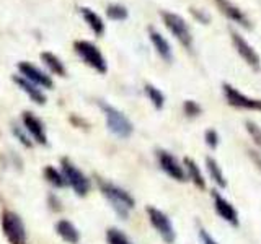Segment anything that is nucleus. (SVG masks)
<instances>
[{
	"instance_id": "nucleus-5",
	"label": "nucleus",
	"mask_w": 261,
	"mask_h": 244,
	"mask_svg": "<svg viewBox=\"0 0 261 244\" xmlns=\"http://www.w3.org/2000/svg\"><path fill=\"white\" fill-rule=\"evenodd\" d=\"M2 231L10 244H27V228L18 214L5 210L2 214Z\"/></svg>"
},
{
	"instance_id": "nucleus-28",
	"label": "nucleus",
	"mask_w": 261,
	"mask_h": 244,
	"mask_svg": "<svg viewBox=\"0 0 261 244\" xmlns=\"http://www.w3.org/2000/svg\"><path fill=\"white\" fill-rule=\"evenodd\" d=\"M204 140H206V145L209 146V148H217L219 146V142H220V137L217 134V130L214 129H207L206 132H204Z\"/></svg>"
},
{
	"instance_id": "nucleus-24",
	"label": "nucleus",
	"mask_w": 261,
	"mask_h": 244,
	"mask_svg": "<svg viewBox=\"0 0 261 244\" xmlns=\"http://www.w3.org/2000/svg\"><path fill=\"white\" fill-rule=\"evenodd\" d=\"M106 16L113 21H124L129 18V12H127V8L121 4H110L106 7Z\"/></svg>"
},
{
	"instance_id": "nucleus-12",
	"label": "nucleus",
	"mask_w": 261,
	"mask_h": 244,
	"mask_svg": "<svg viewBox=\"0 0 261 244\" xmlns=\"http://www.w3.org/2000/svg\"><path fill=\"white\" fill-rule=\"evenodd\" d=\"M21 122L23 127L27 130V134L31 137L33 142H36L39 145H47V135H46V127L38 116H35L30 111H24L21 114Z\"/></svg>"
},
{
	"instance_id": "nucleus-23",
	"label": "nucleus",
	"mask_w": 261,
	"mask_h": 244,
	"mask_svg": "<svg viewBox=\"0 0 261 244\" xmlns=\"http://www.w3.org/2000/svg\"><path fill=\"white\" fill-rule=\"evenodd\" d=\"M144 92H145L147 98H149V101L153 104L155 109H159V111L163 109V106H165V95H163L157 86H153L150 83H145Z\"/></svg>"
},
{
	"instance_id": "nucleus-4",
	"label": "nucleus",
	"mask_w": 261,
	"mask_h": 244,
	"mask_svg": "<svg viewBox=\"0 0 261 244\" xmlns=\"http://www.w3.org/2000/svg\"><path fill=\"white\" fill-rule=\"evenodd\" d=\"M160 16H162L163 23H165V26L168 28V31L178 39V43L183 47H186L188 51H191L193 49V33L183 16H179L178 13H173V12H167V10H162Z\"/></svg>"
},
{
	"instance_id": "nucleus-18",
	"label": "nucleus",
	"mask_w": 261,
	"mask_h": 244,
	"mask_svg": "<svg viewBox=\"0 0 261 244\" xmlns=\"http://www.w3.org/2000/svg\"><path fill=\"white\" fill-rule=\"evenodd\" d=\"M80 15H82V18H84V21L90 26V29L93 31L95 36H98V38L103 36L105 23H103L100 15H98L96 12H93L92 8H88V7H80Z\"/></svg>"
},
{
	"instance_id": "nucleus-17",
	"label": "nucleus",
	"mask_w": 261,
	"mask_h": 244,
	"mask_svg": "<svg viewBox=\"0 0 261 244\" xmlns=\"http://www.w3.org/2000/svg\"><path fill=\"white\" fill-rule=\"evenodd\" d=\"M56 233L61 239H64L69 244H77L80 241V231L69 220H59L56 223Z\"/></svg>"
},
{
	"instance_id": "nucleus-8",
	"label": "nucleus",
	"mask_w": 261,
	"mask_h": 244,
	"mask_svg": "<svg viewBox=\"0 0 261 244\" xmlns=\"http://www.w3.org/2000/svg\"><path fill=\"white\" fill-rule=\"evenodd\" d=\"M222 92H224L227 103L230 106H233V108L247 109V111H261V100L243 95L242 92H239V89H237L235 86H232L230 83H224Z\"/></svg>"
},
{
	"instance_id": "nucleus-25",
	"label": "nucleus",
	"mask_w": 261,
	"mask_h": 244,
	"mask_svg": "<svg viewBox=\"0 0 261 244\" xmlns=\"http://www.w3.org/2000/svg\"><path fill=\"white\" fill-rule=\"evenodd\" d=\"M106 242L108 244H133V241L129 239V236L121 231L119 228H108L106 230Z\"/></svg>"
},
{
	"instance_id": "nucleus-16",
	"label": "nucleus",
	"mask_w": 261,
	"mask_h": 244,
	"mask_svg": "<svg viewBox=\"0 0 261 244\" xmlns=\"http://www.w3.org/2000/svg\"><path fill=\"white\" fill-rule=\"evenodd\" d=\"M13 81L16 83V86L21 89V92H24L28 95V98L33 103H36L39 106H43L46 103V95L43 92V88L36 86L35 83H31V81H28L27 78H23L21 75H15Z\"/></svg>"
},
{
	"instance_id": "nucleus-10",
	"label": "nucleus",
	"mask_w": 261,
	"mask_h": 244,
	"mask_svg": "<svg viewBox=\"0 0 261 244\" xmlns=\"http://www.w3.org/2000/svg\"><path fill=\"white\" fill-rule=\"evenodd\" d=\"M157 161L162 168V171L167 176H170L171 179H175L178 182L186 181V173H185V166L176 160V157H173L170 151L167 150H159L157 151Z\"/></svg>"
},
{
	"instance_id": "nucleus-2",
	"label": "nucleus",
	"mask_w": 261,
	"mask_h": 244,
	"mask_svg": "<svg viewBox=\"0 0 261 244\" xmlns=\"http://www.w3.org/2000/svg\"><path fill=\"white\" fill-rule=\"evenodd\" d=\"M100 108L105 114L106 126H108V130L111 134H114L119 138H129L130 135H133L134 126L124 112L119 111L118 108H114V106L108 104V103H105V101H100Z\"/></svg>"
},
{
	"instance_id": "nucleus-32",
	"label": "nucleus",
	"mask_w": 261,
	"mask_h": 244,
	"mask_svg": "<svg viewBox=\"0 0 261 244\" xmlns=\"http://www.w3.org/2000/svg\"><path fill=\"white\" fill-rule=\"evenodd\" d=\"M248 155H250L251 161L255 163V166L261 171V153H258L255 150H248Z\"/></svg>"
},
{
	"instance_id": "nucleus-14",
	"label": "nucleus",
	"mask_w": 261,
	"mask_h": 244,
	"mask_svg": "<svg viewBox=\"0 0 261 244\" xmlns=\"http://www.w3.org/2000/svg\"><path fill=\"white\" fill-rule=\"evenodd\" d=\"M216 5L220 10V13H224L230 21H233L235 24H239V26L245 29H251V21L248 16L243 13L240 7L232 4L230 0H216Z\"/></svg>"
},
{
	"instance_id": "nucleus-21",
	"label": "nucleus",
	"mask_w": 261,
	"mask_h": 244,
	"mask_svg": "<svg viewBox=\"0 0 261 244\" xmlns=\"http://www.w3.org/2000/svg\"><path fill=\"white\" fill-rule=\"evenodd\" d=\"M206 168L209 171V176H211L212 181H214L219 187L225 189V187H227V179H225V176L222 173V168L219 166V163L212 157H207L206 158Z\"/></svg>"
},
{
	"instance_id": "nucleus-9",
	"label": "nucleus",
	"mask_w": 261,
	"mask_h": 244,
	"mask_svg": "<svg viewBox=\"0 0 261 244\" xmlns=\"http://www.w3.org/2000/svg\"><path fill=\"white\" fill-rule=\"evenodd\" d=\"M230 38H232L233 47H235V51L239 52V55L250 65L253 70L259 72L261 70V57L258 55L255 49H253V46L240 35V33H237L232 28H230Z\"/></svg>"
},
{
	"instance_id": "nucleus-30",
	"label": "nucleus",
	"mask_w": 261,
	"mask_h": 244,
	"mask_svg": "<svg viewBox=\"0 0 261 244\" xmlns=\"http://www.w3.org/2000/svg\"><path fill=\"white\" fill-rule=\"evenodd\" d=\"M190 12H191V15L194 16V18L198 20L199 23H202V24H207L211 21V16L204 10H199V8H190Z\"/></svg>"
},
{
	"instance_id": "nucleus-3",
	"label": "nucleus",
	"mask_w": 261,
	"mask_h": 244,
	"mask_svg": "<svg viewBox=\"0 0 261 244\" xmlns=\"http://www.w3.org/2000/svg\"><path fill=\"white\" fill-rule=\"evenodd\" d=\"M73 51H75L80 59L84 60L88 67H92L95 72L101 73V75H105V73L108 72V62H106L103 52L93 43L84 41V39L75 41V43H73Z\"/></svg>"
},
{
	"instance_id": "nucleus-19",
	"label": "nucleus",
	"mask_w": 261,
	"mask_h": 244,
	"mask_svg": "<svg viewBox=\"0 0 261 244\" xmlns=\"http://www.w3.org/2000/svg\"><path fill=\"white\" fill-rule=\"evenodd\" d=\"M183 166H185V173H186V177L191 179V182L198 187V189H206V179H204V174L201 168L198 166V163L191 158H185L183 161Z\"/></svg>"
},
{
	"instance_id": "nucleus-15",
	"label": "nucleus",
	"mask_w": 261,
	"mask_h": 244,
	"mask_svg": "<svg viewBox=\"0 0 261 244\" xmlns=\"http://www.w3.org/2000/svg\"><path fill=\"white\" fill-rule=\"evenodd\" d=\"M149 39L150 43L153 46V49L157 51V54L162 57L165 62H173V51H171V46L170 43L165 39V36L162 35V33H159L155 28L149 26Z\"/></svg>"
},
{
	"instance_id": "nucleus-6",
	"label": "nucleus",
	"mask_w": 261,
	"mask_h": 244,
	"mask_svg": "<svg viewBox=\"0 0 261 244\" xmlns=\"http://www.w3.org/2000/svg\"><path fill=\"white\" fill-rule=\"evenodd\" d=\"M61 171L65 177V181H67V186L72 187L73 192H75L79 197H85L90 192V179L82 173L69 158L61 160Z\"/></svg>"
},
{
	"instance_id": "nucleus-13",
	"label": "nucleus",
	"mask_w": 261,
	"mask_h": 244,
	"mask_svg": "<svg viewBox=\"0 0 261 244\" xmlns=\"http://www.w3.org/2000/svg\"><path fill=\"white\" fill-rule=\"evenodd\" d=\"M212 199H214V208L217 211V215L222 218L224 222H227L228 225H232L235 228L240 225L239 211H237V208L224 197L222 194H219L217 191H214V192H212Z\"/></svg>"
},
{
	"instance_id": "nucleus-22",
	"label": "nucleus",
	"mask_w": 261,
	"mask_h": 244,
	"mask_svg": "<svg viewBox=\"0 0 261 244\" xmlns=\"http://www.w3.org/2000/svg\"><path fill=\"white\" fill-rule=\"evenodd\" d=\"M43 174L46 177L47 182H51L54 187H57V189H62V187L67 186V181H65V177L62 174L61 169H57L54 166H46L43 169Z\"/></svg>"
},
{
	"instance_id": "nucleus-7",
	"label": "nucleus",
	"mask_w": 261,
	"mask_h": 244,
	"mask_svg": "<svg viewBox=\"0 0 261 244\" xmlns=\"http://www.w3.org/2000/svg\"><path fill=\"white\" fill-rule=\"evenodd\" d=\"M145 211H147V217H149L150 225L153 226V230L160 234V238L167 244H173L176 239V231L165 211H162L157 207H147Z\"/></svg>"
},
{
	"instance_id": "nucleus-26",
	"label": "nucleus",
	"mask_w": 261,
	"mask_h": 244,
	"mask_svg": "<svg viewBox=\"0 0 261 244\" xmlns=\"http://www.w3.org/2000/svg\"><path fill=\"white\" fill-rule=\"evenodd\" d=\"M245 127H247V132L250 134L253 143H255L258 148L261 150V127L253 120H247L245 122Z\"/></svg>"
},
{
	"instance_id": "nucleus-20",
	"label": "nucleus",
	"mask_w": 261,
	"mask_h": 244,
	"mask_svg": "<svg viewBox=\"0 0 261 244\" xmlns=\"http://www.w3.org/2000/svg\"><path fill=\"white\" fill-rule=\"evenodd\" d=\"M41 60L44 62L47 70L54 73L57 77H65L67 75V69H65L64 62L53 52H41Z\"/></svg>"
},
{
	"instance_id": "nucleus-29",
	"label": "nucleus",
	"mask_w": 261,
	"mask_h": 244,
	"mask_svg": "<svg viewBox=\"0 0 261 244\" xmlns=\"http://www.w3.org/2000/svg\"><path fill=\"white\" fill-rule=\"evenodd\" d=\"M13 134H15V137L18 138V140H20L24 146H28V148H31L33 143H35V142L31 140V137H30L28 134H24L20 127H16V126H15V127H13Z\"/></svg>"
},
{
	"instance_id": "nucleus-27",
	"label": "nucleus",
	"mask_w": 261,
	"mask_h": 244,
	"mask_svg": "<svg viewBox=\"0 0 261 244\" xmlns=\"http://www.w3.org/2000/svg\"><path fill=\"white\" fill-rule=\"evenodd\" d=\"M183 112L186 114V117H198L202 114V108L199 103H196L193 100H186L183 103Z\"/></svg>"
},
{
	"instance_id": "nucleus-11",
	"label": "nucleus",
	"mask_w": 261,
	"mask_h": 244,
	"mask_svg": "<svg viewBox=\"0 0 261 244\" xmlns=\"http://www.w3.org/2000/svg\"><path fill=\"white\" fill-rule=\"evenodd\" d=\"M16 69H18L20 75L23 78H27L28 81L35 83L36 86H39V88H47V89L54 88V81H53L51 75H47L46 72L38 69L36 65H33L30 62H18V64H16Z\"/></svg>"
},
{
	"instance_id": "nucleus-1",
	"label": "nucleus",
	"mask_w": 261,
	"mask_h": 244,
	"mask_svg": "<svg viewBox=\"0 0 261 244\" xmlns=\"http://www.w3.org/2000/svg\"><path fill=\"white\" fill-rule=\"evenodd\" d=\"M98 187H100V191L106 197V200L111 203L114 211H116L119 217L127 218L129 210H133L136 207V200L133 195L126 189H122V187L113 184L110 181H105V179H98Z\"/></svg>"
},
{
	"instance_id": "nucleus-31",
	"label": "nucleus",
	"mask_w": 261,
	"mask_h": 244,
	"mask_svg": "<svg viewBox=\"0 0 261 244\" xmlns=\"http://www.w3.org/2000/svg\"><path fill=\"white\" fill-rule=\"evenodd\" d=\"M199 239H201V244H219L214 236H212L209 231H206L204 228H199Z\"/></svg>"
}]
</instances>
